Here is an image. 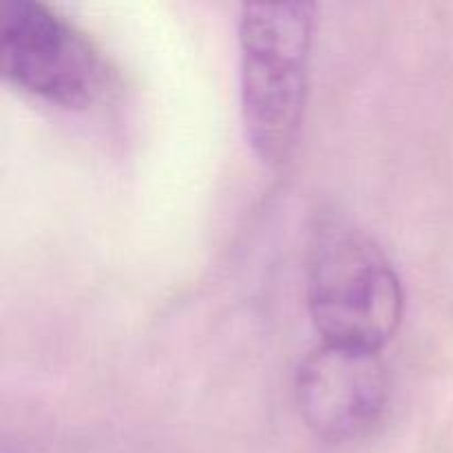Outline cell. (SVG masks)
I'll return each instance as SVG.
<instances>
[{"label":"cell","mask_w":453,"mask_h":453,"mask_svg":"<svg viewBox=\"0 0 453 453\" xmlns=\"http://www.w3.org/2000/svg\"><path fill=\"white\" fill-rule=\"evenodd\" d=\"M308 308L323 341L380 352L401 327L405 295L370 234L326 217L310 242Z\"/></svg>","instance_id":"cell-2"},{"label":"cell","mask_w":453,"mask_h":453,"mask_svg":"<svg viewBox=\"0 0 453 453\" xmlns=\"http://www.w3.org/2000/svg\"><path fill=\"white\" fill-rule=\"evenodd\" d=\"M389 376L379 349L323 341L301 361L296 403L308 427L330 442L363 438L380 423Z\"/></svg>","instance_id":"cell-4"},{"label":"cell","mask_w":453,"mask_h":453,"mask_svg":"<svg viewBox=\"0 0 453 453\" xmlns=\"http://www.w3.org/2000/svg\"><path fill=\"white\" fill-rule=\"evenodd\" d=\"M0 66L22 91L62 106L88 104L104 75L91 40L38 0H12L4 7Z\"/></svg>","instance_id":"cell-3"},{"label":"cell","mask_w":453,"mask_h":453,"mask_svg":"<svg viewBox=\"0 0 453 453\" xmlns=\"http://www.w3.org/2000/svg\"><path fill=\"white\" fill-rule=\"evenodd\" d=\"M312 3L243 4L239 13L242 111L264 162L292 153L305 113L314 40Z\"/></svg>","instance_id":"cell-1"}]
</instances>
